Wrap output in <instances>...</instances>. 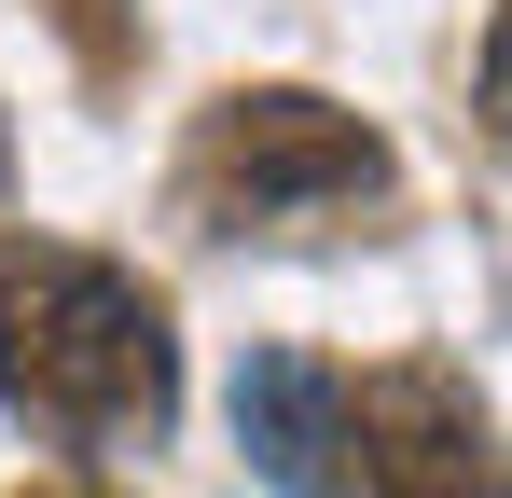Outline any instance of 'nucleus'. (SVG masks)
Wrapping results in <instances>:
<instances>
[{"instance_id":"obj_1","label":"nucleus","mask_w":512,"mask_h":498,"mask_svg":"<svg viewBox=\"0 0 512 498\" xmlns=\"http://www.w3.org/2000/svg\"><path fill=\"white\" fill-rule=\"evenodd\" d=\"M0 402L56 443H153L180 415L167 291L111 249L0 236Z\"/></svg>"},{"instance_id":"obj_2","label":"nucleus","mask_w":512,"mask_h":498,"mask_svg":"<svg viewBox=\"0 0 512 498\" xmlns=\"http://www.w3.org/2000/svg\"><path fill=\"white\" fill-rule=\"evenodd\" d=\"M402 166L388 139L319 97V83H236V97H208L194 111V139H180V208L208 222V236H291V222H346V208H374Z\"/></svg>"},{"instance_id":"obj_3","label":"nucleus","mask_w":512,"mask_h":498,"mask_svg":"<svg viewBox=\"0 0 512 498\" xmlns=\"http://www.w3.org/2000/svg\"><path fill=\"white\" fill-rule=\"evenodd\" d=\"M346 498H512V457L457 360L346 374Z\"/></svg>"},{"instance_id":"obj_4","label":"nucleus","mask_w":512,"mask_h":498,"mask_svg":"<svg viewBox=\"0 0 512 498\" xmlns=\"http://www.w3.org/2000/svg\"><path fill=\"white\" fill-rule=\"evenodd\" d=\"M236 443L277 498H346V374L291 360V346L236 360Z\"/></svg>"},{"instance_id":"obj_5","label":"nucleus","mask_w":512,"mask_h":498,"mask_svg":"<svg viewBox=\"0 0 512 498\" xmlns=\"http://www.w3.org/2000/svg\"><path fill=\"white\" fill-rule=\"evenodd\" d=\"M471 97H485V125L512 139V0H499V28H485V70H471Z\"/></svg>"},{"instance_id":"obj_6","label":"nucleus","mask_w":512,"mask_h":498,"mask_svg":"<svg viewBox=\"0 0 512 498\" xmlns=\"http://www.w3.org/2000/svg\"><path fill=\"white\" fill-rule=\"evenodd\" d=\"M42 498H97V485H42Z\"/></svg>"}]
</instances>
